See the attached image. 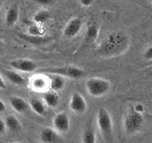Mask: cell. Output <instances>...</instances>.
I'll list each match as a JSON object with an SVG mask.
<instances>
[{
  "label": "cell",
  "mask_w": 152,
  "mask_h": 143,
  "mask_svg": "<svg viewBox=\"0 0 152 143\" xmlns=\"http://www.w3.org/2000/svg\"><path fill=\"white\" fill-rule=\"evenodd\" d=\"M128 38L122 32L110 34L100 45L99 54L103 56H115L120 55L128 48Z\"/></svg>",
  "instance_id": "obj_1"
},
{
  "label": "cell",
  "mask_w": 152,
  "mask_h": 143,
  "mask_svg": "<svg viewBox=\"0 0 152 143\" xmlns=\"http://www.w3.org/2000/svg\"><path fill=\"white\" fill-rule=\"evenodd\" d=\"M86 90L92 97L104 96L110 90L111 84L107 80L102 78H92L86 81Z\"/></svg>",
  "instance_id": "obj_2"
},
{
  "label": "cell",
  "mask_w": 152,
  "mask_h": 143,
  "mask_svg": "<svg viewBox=\"0 0 152 143\" xmlns=\"http://www.w3.org/2000/svg\"><path fill=\"white\" fill-rule=\"evenodd\" d=\"M144 124V117L142 113L137 112L134 107L125 115L123 121L125 131L127 134H133L138 132Z\"/></svg>",
  "instance_id": "obj_3"
},
{
  "label": "cell",
  "mask_w": 152,
  "mask_h": 143,
  "mask_svg": "<svg viewBox=\"0 0 152 143\" xmlns=\"http://www.w3.org/2000/svg\"><path fill=\"white\" fill-rule=\"evenodd\" d=\"M96 119L102 136L107 141H110L113 137V122L109 112L104 108L99 109Z\"/></svg>",
  "instance_id": "obj_4"
},
{
  "label": "cell",
  "mask_w": 152,
  "mask_h": 143,
  "mask_svg": "<svg viewBox=\"0 0 152 143\" xmlns=\"http://www.w3.org/2000/svg\"><path fill=\"white\" fill-rule=\"evenodd\" d=\"M45 72L49 73L57 74L63 77L74 78V79L81 78L85 75V72L84 70L75 66H64L61 68L52 69H46Z\"/></svg>",
  "instance_id": "obj_5"
},
{
  "label": "cell",
  "mask_w": 152,
  "mask_h": 143,
  "mask_svg": "<svg viewBox=\"0 0 152 143\" xmlns=\"http://www.w3.org/2000/svg\"><path fill=\"white\" fill-rule=\"evenodd\" d=\"M69 107L74 113H84L87 110V102L82 95L78 92H74L70 98Z\"/></svg>",
  "instance_id": "obj_6"
},
{
  "label": "cell",
  "mask_w": 152,
  "mask_h": 143,
  "mask_svg": "<svg viewBox=\"0 0 152 143\" xmlns=\"http://www.w3.org/2000/svg\"><path fill=\"white\" fill-rule=\"evenodd\" d=\"M83 27V20L80 17L72 19L64 29V35L66 38H72L80 32Z\"/></svg>",
  "instance_id": "obj_7"
},
{
  "label": "cell",
  "mask_w": 152,
  "mask_h": 143,
  "mask_svg": "<svg viewBox=\"0 0 152 143\" xmlns=\"http://www.w3.org/2000/svg\"><path fill=\"white\" fill-rule=\"evenodd\" d=\"M53 126L59 133H66L70 128L69 117L65 112H61L55 115L53 119Z\"/></svg>",
  "instance_id": "obj_8"
},
{
  "label": "cell",
  "mask_w": 152,
  "mask_h": 143,
  "mask_svg": "<svg viewBox=\"0 0 152 143\" xmlns=\"http://www.w3.org/2000/svg\"><path fill=\"white\" fill-rule=\"evenodd\" d=\"M10 65L13 69L22 72H32L37 69L36 63L28 59L14 60L11 61Z\"/></svg>",
  "instance_id": "obj_9"
},
{
  "label": "cell",
  "mask_w": 152,
  "mask_h": 143,
  "mask_svg": "<svg viewBox=\"0 0 152 143\" xmlns=\"http://www.w3.org/2000/svg\"><path fill=\"white\" fill-rule=\"evenodd\" d=\"M40 137L41 142L45 143H57L62 141L58 131L51 128H44L40 133Z\"/></svg>",
  "instance_id": "obj_10"
},
{
  "label": "cell",
  "mask_w": 152,
  "mask_h": 143,
  "mask_svg": "<svg viewBox=\"0 0 152 143\" xmlns=\"http://www.w3.org/2000/svg\"><path fill=\"white\" fill-rule=\"evenodd\" d=\"M10 104L13 110L19 113H23L28 108V104L25 99L18 96H13L10 98Z\"/></svg>",
  "instance_id": "obj_11"
},
{
  "label": "cell",
  "mask_w": 152,
  "mask_h": 143,
  "mask_svg": "<svg viewBox=\"0 0 152 143\" xmlns=\"http://www.w3.org/2000/svg\"><path fill=\"white\" fill-rule=\"evenodd\" d=\"M20 37L27 43L33 45L44 44L50 40L49 37H43V36H34V35L26 34H20Z\"/></svg>",
  "instance_id": "obj_12"
},
{
  "label": "cell",
  "mask_w": 152,
  "mask_h": 143,
  "mask_svg": "<svg viewBox=\"0 0 152 143\" xmlns=\"http://www.w3.org/2000/svg\"><path fill=\"white\" fill-rule=\"evenodd\" d=\"M19 19V9L17 6H11L8 8L5 15V23L8 26H14Z\"/></svg>",
  "instance_id": "obj_13"
},
{
  "label": "cell",
  "mask_w": 152,
  "mask_h": 143,
  "mask_svg": "<svg viewBox=\"0 0 152 143\" xmlns=\"http://www.w3.org/2000/svg\"><path fill=\"white\" fill-rule=\"evenodd\" d=\"M4 73H5L6 78L15 85H24L25 84H26V78L16 72L11 71V70H5Z\"/></svg>",
  "instance_id": "obj_14"
},
{
  "label": "cell",
  "mask_w": 152,
  "mask_h": 143,
  "mask_svg": "<svg viewBox=\"0 0 152 143\" xmlns=\"http://www.w3.org/2000/svg\"><path fill=\"white\" fill-rule=\"evenodd\" d=\"M49 85H50L51 89L53 91H59V90H62L64 87V85H65V79L61 75H57V74H53L52 75V77H51Z\"/></svg>",
  "instance_id": "obj_15"
},
{
  "label": "cell",
  "mask_w": 152,
  "mask_h": 143,
  "mask_svg": "<svg viewBox=\"0 0 152 143\" xmlns=\"http://www.w3.org/2000/svg\"><path fill=\"white\" fill-rule=\"evenodd\" d=\"M29 106L34 112L40 116H44L46 113L45 104L38 98H31L29 101Z\"/></svg>",
  "instance_id": "obj_16"
},
{
  "label": "cell",
  "mask_w": 152,
  "mask_h": 143,
  "mask_svg": "<svg viewBox=\"0 0 152 143\" xmlns=\"http://www.w3.org/2000/svg\"><path fill=\"white\" fill-rule=\"evenodd\" d=\"M43 101L49 107H55L59 102V97L54 92H48L43 96Z\"/></svg>",
  "instance_id": "obj_17"
},
{
  "label": "cell",
  "mask_w": 152,
  "mask_h": 143,
  "mask_svg": "<svg viewBox=\"0 0 152 143\" xmlns=\"http://www.w3.org/2000/svg\"><path fill=\"white\" fill-rule=\"evenodd\" d=\"M50 18V14L46 10H40L38 11L34 16V21L35 23L39 25H41L45 23L49 20Z\"/></svg>",
  "instance_id": "obj_18"
},
{
  "label": "cell",
  "mask_w": 152,
  "mask_h": 143,
  "mask_svg": "<svg viewBox=\"0 0 152 143\" xmlns=\"http://www.w3.org/2000/svg\"><path fill=\"white\" fill-rule=\"evenodd\" d=\"M5 125L9 130L12 131H18L20 129V123L17 118L14 116H8L5 119Z\"/></svg>",
  "instance_id": "obj_19"
},
{
  "label": "cell",
  "mask_w": 152,
  "mask_h": 143,
  "mask_svg": "<svg viewBox=\"0 0 152 143\" xmlns=\"http://www.w3.org/2000/svg\"><path fill=\"white\" fill-rule=\"evenodd\" d=\"M82 142L84 143L96 142V134L93 128H87L82 136Z\"/></svg>",
  "instance_id": "obj_20"
},
{
  "label": "cell",
  "mask_w": 152,
  "mask_h": 143,
  "mask_svg": "<svg viewBox=\"0 0 152 143\" xmlns=\"http://www.w3.org/2000/svg\"><path fill=\"white\" fill-rule=\"evenodd\" d=\"M99 28L96 26H90L86 32V40L87 41H95L98 37Z\"/></svg>",
  "instance_id": "obj_21"
},
{
  "label": "cell",
  "mask_w": 152,
  "mask_h": 143,
  "mask_svg": "<svg viewBox=\"0 0 152 143\" xmlns=\"http://www.w3.org/2000/svg\"><path fill=\"white\" fill-rule=\"evenodd\" d=\"M28 33L30 35H34V36H43L44 34V30L43 28L39 24H33L31 25L28 28Z\"/></svg>",
  "instance_id": "obj_22"
},
{
  "label": "cell",
  "mask_w": 152,
  "mask_h": 143,
  "mask_svg": "<svg viewBox=\"0 0 152 143\" xmlns=\"http://www.w3.org/2000/svg\"><path fill=\"white\" fill-rule=\"evenodd\" d=\"M46 81L44 78H41V77H36L34 78L33 81L31 82V85L35 90H38L40 91L41 90H44L46 87Z\"/></svg>",
  "instance_id": "obj_23"
},
{
  "label": "cell",
  "mask_w": 152,
  "mask_h": 143,
  "mask_svg": "<svg viewBox=\"0 0 152 143\" xmlns=\"http://www.w3.org/2000/svg\"><path fill=\"white\" fill-rule=\"evenodd\" d=\"M144 58L147 61H152V46H149L144 52Z\"/></svg>",
  "instance_id": "obj_24"
},
{
  "label": "cell",
  "mask_w": 152,
  "mask_h": 143,
  "mask_svg": "<svg viewBox=\"0 0 152 143\" xmlns=\"http://www.w3.org/2000/svg\"><path fill=\"white\" fill-rule=\"evenodd\" d=\"M34 1L40 5H49L53 4L56 0H34Z\"/></svg>",
  "instance_id": "obj_25"
},
{
  "label": "cell",
  "mask_w": 152,
  "mask_h": 143,
  "mask_svg": "<svg viewBox=\"0 0 152 143\" xmlns=\"http://www.w3.org/2000/svg\"><path fill=\"white\" fill-rule=\"evenodd\" d=\"M6 125L5 122L2 119H0V134H3L5 133L6 131Z\"/></svg>",
  "instance_id": "obj_26"
},
{
  "label": "cell",
  "mask_w": 152,
  "mask_h": 143,
  "mask_svg": "<svg viewBox=\"0 0 152 143\" xmlns=\"http://www.w3.org/2000/svg\"><path fill=\"white\" fill-rule=\"evenodd\" d=\"M93 1L94 0H80V2L82 5L85 7H88L90 6L91 5H93Z\"/></svg>",
  "instance_id": "obj_27"
},
{
  "label": "cell",
  "mask_w": 152,
  "mask_h": 143,
  "mask_svg": "<svg viewBox=\"0 0 152 143\" xmlns=\"http://www.w3.org/2000/svg\"><path fill=\"white\" fill-rule=\"evenodd\" d=\"M134 108L135 109V110H137V112H140V113H142L143 110H144V107H143L142 105L140 104H138L136 105Z\"/></svg>",
  "instance_id": "obj_28"
},
{
  "label": "cell",
  "mask_w": 152,
  "mask_h": 143,
  "mask_svg": "<svg viewBox=\"0 0 152 143\" xmlns=\"http://www.w3.org/2000/svg\"><path fill=\"white\" fill-rule=\"evenodd\" d=\"M6 88V84H5V81L3 80L2 77L0 75V90H4Z\"/></svg>",
  "instance_id": "obj_29"
},
{
  "label": "cell",
  "mask_w": 152,
  "mask_h": 143,
  "mask_svg": "<svg viewBox=\"0 0 152 143\" xmlns=\"http://www.w3.org/2000/svg\"><path fill=\"white\" fill-rule=\"evenodd\" d=\"M5 110H6V106H5V103L2 100H0V113H2Z\"/></svg>",
  "instance_id": "obj_30"
},
{
  "label": "cell",
  "mask_w": 152,
  "mask_h": 143,
  "mask_svg": "<svg viewBox=\"0 0 152 143\" xmlns=\"http://www.w3.org/2000/svg\"><path fill=\"white\" fill-rule=\"evenodd\" d=\"M2 44H3V43H2V41L1 40H0V52H1V51H2Z\"/></svg>",
  "instance_id": "obj_31"
},
{
  "label": "cell",
  "mask_w": 152,
  "mask_h": 143,
  "mask_svg": "<svg viewBox=\"0 0 152 143\" xmlns=\"http://www.w3.org/2000/svg\"><path fill=\"white\" fill-rule=\"evenodd\" d=\"M2 1L0 0V9H1V8H2Z\"/></svg>",
  "instance_id": "obj_32"
},
{
  "label": "cell",
  "mask_w": 152,
  "mask_h": 143,
  "mask_svg": "<svg viewBox=\"0 0 152 143\" xmlns=\"http://www.w3.org/2000/svg\"><path fill=\"white\" fill-rule=\"evenodd\" d=\"M151 75H152V71H151Z\"/></svg>",
  "instance_id": "obj_33"
},
{
  "label": "cell",
  "mask_w": 152,
  "mask_h": 143,
  "mask_svg": "<svg viewBox=\"0 0 152 143\" xmlns=\"http://www.w3.org/2000/svg\"><path fill=\"white\" fill-rule=\"evenodd\" d=\"M151 64H152V61H151Z\"/></svg>",
  "instance_id": "obj_34"
},
{
  "label": "cell",
  "mask_w": 152,
  "mask_h": 143,
  "mask_svg": "<svg viewBox=\"0 0 152 143\" xmlns=\"http://www.w3.org/2000/svg\"><path fill=\"white\" fill-rule=\"evenodd\" d=\"M151 1H152V0H151Z\"/></svg>",
  "instance_id": "obj_35"
}]
</instances>
